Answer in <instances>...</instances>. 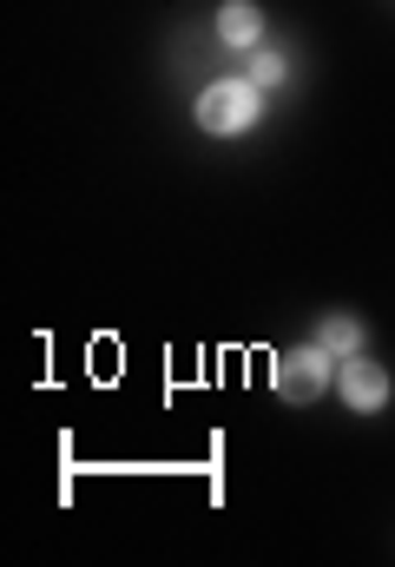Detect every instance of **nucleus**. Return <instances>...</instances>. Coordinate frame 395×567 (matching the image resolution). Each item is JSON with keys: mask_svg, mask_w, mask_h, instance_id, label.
<instances>
[{"mask_svg": "<svg viewBox=\"0 0 395 567\" xmlns=\"http://www.w3.org/2000/svg\"><path fill=\"white\" fill-rule=\"evenodd\" d=\"M258 80H218V86H205L198 93V126L205 133H218V140H231V133H251L258 126Z\"/></svg>", "mask_w": 395, "mask_h": 567, "instance_id": "obj_1", "label": "nucleus"}, {"mask_svg": "<svg viewBox=\"0 0 395 567\" xmlns=\"http://www.w3.org/2000/svg\"><path fill=\"white\" fill-rule=\"evenodd\" d=\"M330 350L323 343H303V350H290L283 363H277V396L283 403H316L323 390H330Z\"/></svg>", "mask_w": 395, "mask_h": 567, "instance_id": "obj_2", "label": "nucleus"}, {"mask_svg": "<svg viewBox=\"0 0 395 567\" xmlns=\"http://www.w3.org/2000/svg\"><path fill=\"white\" fill-rule=\"evenodd\" d=\"M336 390H343V403H350V410L376 416V410L389 403V370H383V363H370V357H343Z\"/></svg>", "mask_w": 395, "mask_h": 567, "instance_id": "obj_3", "label": "nucleus"}, {"mask_svg": "<svg viewBox=\"0 0 395 567\" xmlns=\"http://www.w3.org/2000/svg\"><path fill=\"white\" fill-rule=\"evenodd\" d=\"M263 33V13L251 7V0H225V13H218V40L225 47H258Z\"/></svg>", "mask_w": 395, "mask_h": 567, "instance_id": "obj_4", "label": "nucleus"}, {"mask_svg": "<svg viewBox=\"0 0 395 567\" xmlns=\"http://www.w3.org/2000/svg\"><path fill=\"white\" fill-rule=\"evenodd\" d=\"M316 343H323L330 357H356V350H363V323H356V317H343V310H330V317H323V330H316Z\"/></svg>", "mask_w": 395, "mask_h": 567, "instance_id": "obj_5", "label": "nucleus"}, {"mask_svg": "<svg viewBox=\"0 0 395 567\" xmlns=\"http://www.w3.org/2000/svg\"><path fill=\"white\" fill-rule=\"evenodd\" d=\"M251 80L258 86H283V53H251Z\"/></svg>", "mask_w": 395, "mask_h": 567, "instance_id": "obj_6", "label": "nucleus"}]
</instances>
